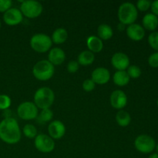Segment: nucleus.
<instances>
[{"instance_id":"nucleus-28","label":"nucleus","mask_w":158,"mask_h":158,"mask_svg":"<svg viewBox=\"0 0 158 158\" xmlns=\"http://www.w3.org/2000/svg\"><path fill=\"white\" fill-rule=\"evenodd\" d=\"M11 99L9 96L1 94L0 95V110H6L10 106Z\"/></svg>"},{"instance_id":"nucleus-2","label":"nucleus","mask_w":158,"mask_h":158,"mask_svg":"<svg viewBox=\"0 0 158 158\" xmlns=\"http://www.w3.org/2000/svg\"><path fill=\"white\" fill-rule=\"evenodd\" d=\"M55 100L54 93L50 88L42 87L37 89L34 94V103L37 108L42 110L49 109Z\"/></svg>"},{"instance_id":"nucleus-19","label":"nucleus","mask_w":158,"mask_h":158,"mask_svg":"<svg viewBox=\"0 0 158 158\" xmlns=\"http://www.w3.org/2000/svg\"><path fill=\"white\" fill-rule=\"evenodd\" d=\"M67 38V31L63 28H58L53 32L51 40L56 44H62L66 41Z\"/></svg>"},{"instance_id":"nucleus-17","label":"nucleus","mask_w":158,"mask_h":158,"mask_svg":"<svg viewBox=\"0 0 158 158\" xmlns=\"http://www.w3.org/2000/svg\"><path fill=\"white\" fill-rule=\"evenodd\" d=\"M143 27L150 31L155 30L158 26V16L153 13H148L142 20Z\"/></svg>"},{"instance_id":"nucleus-7","label":"nucleus","mask_w":158,"mask_h":158,"mask_svg":"<svg viewBox=\"0 0 158 158\" xmlns=\"http://www.w3.org/2000/svg\"><path fill=\"white\" fill-rule=\"evenodd\" d=\"M135 148L140 153L150 154L156 148V142L152 137L147 134H141L135 139Z\"/></svg>"},{"instance_id":"nucleus-35","label":"nucleus","mask_w":158,"mask_h":158,"mask_svg":"<svg viewBox=\"0 0 158 158\" xmlns=\"http://www.w3.org/2000/svg\"><path fill=\"white\" fill-rule=\"evenodd\" d=\"M148 158H158V154L157 153H154V154H151Z\"/></svg>"},{"instance_id":"nucleus-22","label":"nucleus","mask_w":158,"mask_h":158,"mask_svg":"<svg viewBox=\"0 0 158 158\" xmlns=\"http://www.w3.org/2000/svg\"><path fill=\"white\" fill-rule=\"evenodd\" d=\"M97 33H98L99 38L101 40H110L114 35L112 28L108 26L107 24L100 25L98 29H97Z\"/></svg>"},{"instance_id":"nucleus-1","label":"nucleus","mask_w":158,"mask_h":158,"mask_svg":"<svg viewBox=\"0 0 158 158\" xmlns=\"http://www.w3.org/2000/svg\"><path fill=\"white\" fill-rule=\"evenodd\" d=\"M0 139L8 144H15L21 139L18 122L12 117H6L0 122Z\"/></svg>"},{"instance_id":"nucleus-27","label":"nucleus","mask_w":158,"mask_h":158,"mask_svg":"<svg viewBox=\"0 0 158 158\" xmlns=\"http://www.w3.org/2000/svg\"><path fill=\"white\" fill-rule=\"evenodd\" d=\"M148 43L150 46L158 52V32H153L148 36Z\"/></svg>"},{"instance_id":"nucleus-25","label":"nucleus","mask_w":158,"mask_h":158,"mask_svg":"<svg viewBox=\"0 0 158 158\" xmlns=\"http://www.w3.org/2000/svg\"><path fill=\"white\" fill-rule=\"evenodd\" d=\"M23 134L28 138H34L37 136V130L34 125L26 124L23 127Z\"/></svg>"},{"instance_id":"nucleus-12","label":"nucleus","mask_w":158,"mask_h":158,"mask_svg":"<svg viewBox=\"0 0 158 158\" xmlns=\"http://www.w3.org/2000/svg\"><path fill=\"white\" fill-rule=\"evenodd\" d=\"M111 63L118 71H125V69L129 67L130 59L123 52H116L113 55Z\"/></svg>"},{"instance_id":"nucleus-26","label":"nucleus","mask_w":158,"mask_h":158,"mask_svg":"<svg viewBox=\"0 0 158 158\" xmlns=\"http://www.w3.org/2000/svg\"><path fill=\"white\" fill-rule=\"evenodd\" d=\"M127 73L130 78L137 79L138 77H140V75H141V69H140V68L139 66L133 65V66H130L127 68Z\"/></svg>"},{"instance_id":"nucleus-10","label":"nucleus","mask_w":158,"mask_h":158,"mask_svg":"<svg viewBox=\"0 0 158 158\" xmlns=\"http://www.w3.org/2000/svg\"><path fill=\"white\" fill-rule=\"evenodd\" d=\"M3 20L8 26H16L23 21V14L19 9L16 8H11L4 12Z\"/></svg>"},{"instance_id":"nucleus-23","label":"nucleus","mask_w":158,"mask_h":158,"mask_svg":"<svg viewBox=\"0 0 158 158\" xmlns=\"http://www.w3.org/2000/svg\"><path fill=\"white\" fill-rule=\"evenodd\" d=\"M116 120L120 127H127L131 123V117L127 111L120 110L116 114Z\"/></svg>"},{"instance_id":"nucleus-5","label":"nucleus","mask_w":158,"mask_h":158,"mask_svg":"<svg viewBox=\"0 0 158 158\" xmlns=\"http://www.w3.org/2000/svg\"><path fill=\"white\" fill-rule=\"evenodd\" d=\"M52 40L49 35L43 33L35 34L30 40V46L33 50L38 52H46L51 48Z\"/></svg>"},{"instance_id":"nucleus-38","label":"nucleus","mask_w":158,"mask_h":158,"mask_svg":"<svg viewBox=\"0 0 158 158\" xmlns=\"http://www.w3.org/2000/svg\"><path fill=\"white\" fill-rule=\"evenodd\" d=\"M0 27H1V22H0Z\"/></svg>"},{"instance_id":"nucleus-20","label":"nucleus","mask_w":158,"mask_h":158,"mask_svg":"<svg viewBox=\"0 0 158 158\" xmlns=\"http://www.w3.org/2000/svg\"><path fill=\"white\" fill-rule=\"evenodd\" d=\"M114 83L119 86H123L128 84L130 82V77L126 71H117L114 73Z\"/></svg>"},{"instance_id":"nucleus-18","label":"nucleus","mask_w":158,"mask_h":158,"mask_svg":"<svg viewBox=\"0 0 158 158\" xmlns=\"http://www.w3.org/2000/svg\"><path fill=\"white\" fill-rule=\"evenodd\" d=\"M88 49L92 52H99L103 49V41L96 35H90L86 40Z\"/></svg>"},{"instance_id":"nucleus-14","label":"nucleus","mask_w":158,"mask_h":158,"mask_svg":"<svg viewBox=\"0 0 158 158\" xmlns=\"http://www.w3.org/2000/svg\"><path fill=\"white\" fill-rule=\"evenodd\" d=\"M91 80L97 84L103 85L107 83L110 78V73L107 69L104 67H98L94 69L91 75Z\"/></svg>"},{"instance_id":"nucleus-32","label":"nucleus","mask_w":158,"mask_h":158,"mask_svg":"<svg viewBox=\"0 0 158 158\" xmlns=\"http://www.w3.org/2000/svg\"><path fill=\"white\" fill-rule=\"evenodd\" d=\"M95 88V83L92 80H86L83 83V89L86 92H90Z\"/></svg>"},{"instance_id":"nucleus-36","label":"nucleus","mask_w":158,"mask_h":158,"mask_svg":"<svg viewBox=\"0 0 158 158\" xmlns=\"http://www.w3.org/2000/svg\"><path fill=\"white\" fill-rule=\"evenodd\" d=\"M156 148H157V154H158V143L157 144V147H156Z\"/></svg>"},{"instance_id":"nucleus-31","label":"nucleus","mask_w":158,"mask_h":158,"mask_svg":"<svg viewBox=\"0 0 158 158\" xmlns=\"http://www.w3.org/2000/svg\"><path fill=\"white\" fill-rule=\"evenodd\" d=\"M12 1L10 0H0V12H6V11L11 9Z\"/></svg>"},{"instance_id":"nucleus-3","label":"nucleus","mask_w":158,"mask_h":158,"mask_svg":"<svg viewBox=\"0 0 158 158\" xmlns=\"http://www.w3.org/2000/svg\"><path fill=\"white\" fill-rule=\"evenodd\" d=\"M138 16L137 9L133 3L124 2L119 7L118 18L120 23L123 25H131L134 23Z\"/></svg>"},{"instance_id":"nucleus-4","label":"nucleus","mask_w":158,"mask_h":158,"mask_svg":"<svg viewBox=\"0 0 158 158\" xmlns=\"http://www.w3.org/2000/svg\"><path fill=\"white\" fill-rule=\"evenodd\" d=\"M54 66L48 60H43L37 62L33 66L32 73L39 80L46 81L52 78L54 74Z\"/></svg>"},{"instance_id":"nucleus-11","label":"nucleus","mask_w":158,"mask_h":158,"mask_svg":"<svg viewBox=\"0 0 158 158\" xmlns=\"http://www.w3.org/2000/svg\"><path fill=\"white\" fill-rule=\"evenodd\" d=\"M110 101L113 107L115 109L121 110L125 107L127 103V97L123 91L117 89L111 94Z\"/></svg>"},{"instance_id":"nucleus-15","label":"nucleus","mask_w":158,"mask_h":158,"mask_svg":"<svg viewBox=\"0 0 158 158\" xmlns=\"http://www.w3.org/2000/svg\"><path fill=\"white\" fill-rule=\"evenodd\" d=\"M127 35L134 41H140L145 35V31L143 26L139 24L133 23L127 28Z\"/></svg>"},{"instance_id":"nucleus-9","label":"nucleus","mask_w":158,"mask_h":158,"mask_svg":"<svg viewBox=\"0 0 158 158\" xmlns=\"http://www.w3.org/2000/svg\"><path fill=\"white\" fill-rule=\"evenodd\" d=\"M35 147L42 153H50L55 148V142L46 134H39L35 137Z\"/></svg>"},{"instance_id":"nucleus-34","label":"nucleus","mask_w":158,"mask_h":158,"mask_svg":"<svg viewBox=\"0 0 158 158\" xmlns=\"http://www.w3.org/2000/svg\"><path fill=\"white\" fill-rule=\"evenodd\" d=\"M151 8L152 10V13L158 16V0H155L151 2Z\"/></svg>"},{"instance_id":"nucleus-21","label":"nucleus","mask_w":158,"mask_h":158,"mask_svg":"<svg viewBox=\"0 0 158 158\" xmlns=\"http://www.w3.org/2000/svg\"><path fill=\"white\" fill-rule=\"evenodd\" d=\"M95 60L94 52H90L89 50L83 51L80 55L78 56V63L82 66H88L94 63Z\"/></svg>"},{"instance_id":"nucleus-33","label":"nucleus","mask_w":158,"mask_h":158,"mask_svg":"<svg viewBox=\"0 0 158 158\" xmlns=\"http://www.w3.org/2000/svg\"><path fill=\"white\" fill-rule=\"evenodd\" d=\"M79 69V63L77 61L75 60H72V61H69V63L67 65V70L68 72L70 73H74L77 72Z\"/></svg>"},{"instance_id":"nucleus-6","label":"nucleus","mask_w":158,"mask_h":158,"mask_svg":"<svg viewBox=\"0 0 158 158\" xmlns=\"http://www.w3.org/2000/svg\"><path fill=\"white\" fill-rule=\"evenodd\" d=\"M22 14L29 19H34L40 16L43 12V6L37 1H23L20 6Z\"/></svg>"},{"instance_id":"nucleus-8","label":"nucleus","mask_w":158,"mask_h":158,"mask_svg":"<svg viewBox=\"0 0 158 158\" xmlns=\"http://www.w3.org/2000/svg\"><path fill=\"white\" fill-rule=\"evenodd\" d=\"M17 114L23 120H34L38 117V108L32 102H23L19 105Z\"/></svg>"},{"instance_id":"nucleus-24","label":"nucleus","mask_w":158,"mask_h":158,"mask_svg":"<svg viewBox=\"0 0 158 158\" xmlns=\"http://www.w3.org/2000/svg\"><path fill=\"white\" fill-rule=\"evenodd\" d=\"M53 117V113L50 109H44L42 110L41 113L40 114L38 117V120L40 123H46V122L50 121Z\"/></svg>"},{"instance_id":"nucleus-29","label":"nucleus","mask_w":158,"mask_h":158,"mask_svg":"<svg viewBox=\"0 0 158 158\" xmlns=\"http://www.w3.org/2000/svg\"><path fill=\"white\" fill-rule=\"evenodd\" d=\"M152 2L149 0H139L137 3V8L140 11H147L151 8Z\"/></svg>"},{"instance_id":"nucleus-13","label":"nucleus","mask_w":158,"mask_h":158,"mask_svg":"<svg viewBox=\"0 0 158 158\" xmlns=\"http://www.w3.org/2000/svg\"><path fill=\"white\" fill-rule=\"evenodd\" d=\"M48 132H49L51 138L58 140L64 136L65 133H66V127L61 121L54 120L49 124Z\"/></svg>"},{"instance_id":"nucleus-16","label":"nucleus","mask_w":158,"mask_h":158,"mask_svg":"<svg viewBox=\"0 0 158 158\" xmlns=\"http://www.w3.org/2000/svg\"><path fill=\"white\" fill-rule=\"evenodd\" d=\"M66 59L64 51L58 47L52 48L50 49L48 55V61L52 63V65H60L64 62Z\"/></svg>"},{"instance_id":"nucleus-37","label":"nucleus","mask_w":158,"mask_h":158,"mask_svg":"<svg viewBox=\"0 0 158 158\" xmlns=\"http://www.w3.org/2000/svg\"><path fill=\"white\" fill-rule=\"evenodd\" d=\"M157 106H158V99H157Z\"/></svg>"},{"instance_id":"nucleus-30","label":"nucleus","mask_w":158,"mask_h":158,"mask_svg":"<svg viewBox=\"0 0 158 158\" xmlns=\"http://www.w3.org/2000/svg\"><path fill=\"white\" fill-rule=\"evenodd\" d=\"M148 63L153 68L158 67V52L151 54L148 58Z\"/></svg>"}]
</instances>
